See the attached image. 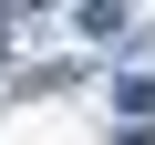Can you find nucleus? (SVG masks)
Here are the masks:
<instances>
[{"instance_id": "obj_1", "label": "nucleus", "mask_w": 155, "mask_h": 145, "mask_svg": "<svg viewBox=\"0 0 155 145\" xmlns=\"http://www.w3.org/2000/svg\"><path fill=\"white\" fill-rule=\"evenodd\" d=\"M0 52H11V21H0Z\"/></svg>"}]
</instances>
